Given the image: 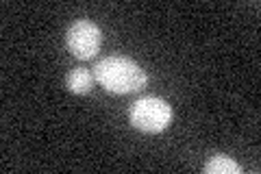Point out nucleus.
Returning <instances> with one entry per match:
<instances>
[{
  "label": "nucleus",
  "mask_w": 261,
  "mask_h": 174,
  "mask_svg": "<svg viewBox=\"0 0 261 174\" xmlns=\"http://www.w3.org/2000/svg\"><path fill=\"white\" fill-rule=\"evenodd\" d=\"M94 79L111 94H130L140 92L148 83V74L128 57H107L96 63Z\"/></svg>",
  "instance_id": "nucleus-1"
},
{
  "label": "nucleus",
  "mask_w": 261,
  "mask_h": 174,
  "mask_svg": "<svg viewBox=\"0 0 261 174\" xmlns=\"http://www.w3.org/2000/svg\"><path fill=\"white\" fill-rule=\"evenodd\" d=\"M128 120L142 133H161L172 122V107L161 98H142L130 107Z\"/></svg>",
  "instance_id": "nucleus-2"
},
{
  "label": "nucleus",
  "mask_w": 261,
  "mask_h": 174,
  "mask_svg": "<svg viewBox=\"0 0 261 174\" xmlns=\"http://www.w3.org/2000/svg\"><path fill=\"white\" fill-rule=\"evenodd\" d=\"M65 44H68V51L74 57L87 61L94 59L98 51H100L102 33L92 20H79L65 33Z\"/></svg>",
  "instance_id": "nucleus-3"
},
{
  "label": "nucleus",
  "mask_w": 261,
  "mask_h": 174,
  "mask_svg": "<svg viewBox=\"0 0 261 174\" xmlns=\"http://www.w3.org/2000/svg\"><path fill=\"white\" fill-rule=\"evenodd\" d=\"M65 87L70 89L72 94H89L94 87V74L89 72L87 68H72L65 77Z\"/></svg>",
  "instance_id": "nucleus-4"
},
{
  "label": "nucleus",
  "mask_w": 261,
  "mask_h": 174,
  "mask_svg": "<svg viewBox=\"0 0 261 174\" xmlns=\"http://www.w3.org/2000/svg\"><path fill=\"white\" fill-rule=\"evenodd\" d=\"M207 174H242V165L226 155H214L205 165Z\"/></svg>",
  "instance_id": "nucleus-5"
}]
</instances>
